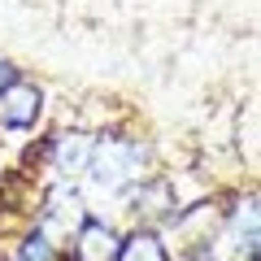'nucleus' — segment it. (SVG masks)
I'll return each instance as SVG.
<instances>
[{"mask_svg":"<svg viewBox=\"0 0 261 261\" xmlns=\"http://www.w3.org/2000/svg\"><path fill=\"white\" fill-rule=\"evenodd\" d=\"M113 261H174V257H170L166 231L135 222L130 231H122V244H118V257Z\"/></svg>","mask_w":261,"mask_h":261,"instance_id":"4","label":"nucleus"},{"mask_svg":"<svg viewBox=\"0 0 261 261\" xmlns=\"http://www.w3.org/2000/svg\"><path fill=\"white\" fill-rule=\"evenodd\" d=\"M61 252H65V248L35 222V218H31L22 231L9 235V252H5L0 261H61Z\"/></svg>","mask_w":261,"mask_h":261,"instance_id":"3","label":"nucleus"},{"mask_svg":"<svg viewBox=\"0 0 261 261\" xmlns=\"http://www.w3.org/2000/svg\"><path fill=\"white\" fill-rule=\"evenodd\" d=\"M48 113V96L39 83H31L27 74L18 83H9L0 92V135H9V140H27L35 135L39 122Z\"/></svg>","mask_w":261,"mask_h":261,"instance_id":"1","label":"nucleus"},{"mask_svg":"<svg viewBox=\"0 0 261 261\" xmlns=\"http://www.w3.org/2000/svg\"><path fill=\"white\" fill-rule=\"evenodd\" d=\"M61 261H74V257H70V252H61Z\"/></svg>","mask_w":261,"mask_h":261,"instance_id":"5","label":"nucleus"},{"mask_svg":"<svg viewBox=\"0 0 261 261\" xmlns=\"http://www.w3.org/2000/svg\"><path fill=\"white\" fill-rule=\"evenodd\" d=\"M118 244H122V231L105 218L87 214L83 222L74 226V235L65 240V252L74 261H113L118 257Z\"/></svg>","mask_w":261,"mask_h":261,"instance_id":"2","label":"nucleus"}]
</instances>
